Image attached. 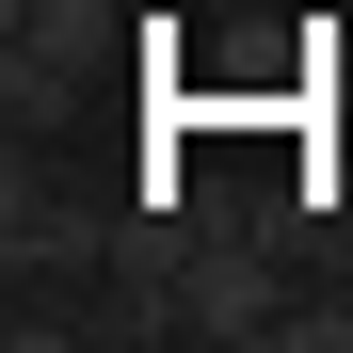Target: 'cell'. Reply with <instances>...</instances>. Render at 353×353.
<instances>
[{"instance_id": "6da1fadb", "label": "cell", "mask_w": 353, "mask_h": 353, "mask_svg": "<svg viewBox=\"0 0 353 353\" xmlns=\"http://www.w3.org/2000/svg\"><path fill=\"white\" fill-rule=\"evenodd\" d=\"M112 48H129L112 0H17V17H0V97H17V129L65 112L81 81H112Z\"/></svg>"}, {"instance_id": "7a4b0ae2", "label": "cell", "mask_w": 353, "mask_h": 353, "mask_svg": "<svg viewBox=\"0 0 353 353\" xmlns=\"http://www.w3.org/2000/svg\"><path fill=\"white\" fill-rule=\"evenodd\" d=\"M176 337H289V273H273L257 225H241V241H193V273H176Z\"/></svg>"}, {"instance_id": "3957f363", "label": "cell", "mask_w": 353, "mask_h": 353, "mask_svg": "<svg viewBox=\"0 0 353 353\" xmlns=\"http://www.w3.org/2000/svg\"><path fill=\"white\" fill-rule=\"evenodd\" d=\"M0 257H17V273H81V257H97V209L65 193V176L17 161V176H0Z\"/></svg>"}]
</instances>
